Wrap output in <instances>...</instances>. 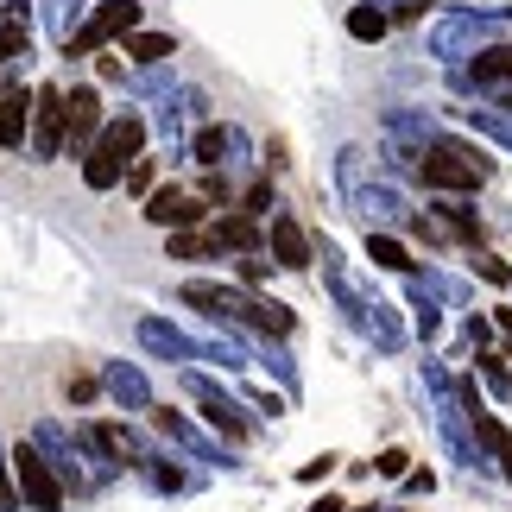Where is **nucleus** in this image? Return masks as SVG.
<instances>
[{"label": "nucleus", "instance_id": "nucleus-1", "mask_svg": "<svg viewBox=\"0 0 512 512\" xmlns=\"http://www.w3.org/2000/svg\"><path fill=\"white\" fill-rule=\"evenodd\" d=\"M323 285L336 291V304H342V317L354 323V336H367L380 354H399V348H405V323H399V310H392L386 298H373V291L342 266V253H336V247H323Z\"/></svg>", "mask_w": 512, "mask_h": 512}, {"label": "nucleus", "instance_id": "nucleus-2", "mask_svg": "<svg viewBox=\"0 0 512 512\" xmlns=\"http://www.w3.org/2000/svg\"><path fill=\"white\" fill-rule=\"evenodd\" d=\"M133 159H146V114H140V108H121V114L102 127L95 152L83 159V184H89V190H114V184L133 171Z\"/></svg>", "mask_w": 512, "mask_h": 512}, {"label": "nucleus", "instance_id": "nucleus-3", "mask_svg": "<svg viewBox=\"0 0 512 512\" xmlns=\"http://www.w3.org/2000/svg\"><path fill=\"white\" fill-rule=\"evenodd\" d=\"M506 32H512V13H500V7H487V13H475V7H462V13H443L437 26H430V57H443V64H462V57H481L487 45H506Z\"/></svg>", "mask_w": 512, "mask_h": 512}, {"label": "nucleus", "instance_id": "nucleus-4", "mask_svg": "<svg viewBox=\"0 0 512 512\" xmlns=\"http://www.w3.org/2000/svg\"><path fill=\"white\" fill-rule=\"evenodd\" d=\"M342 190H348V203L361 209V222L373 234H392V228H411V209H405V196L386 184V177H367V152L361 146H348L342 152Z\"/></svg>", "mask_w": 512, "mask_h": 512}, {"label": "nucleus", "instance_id": "nucleus-5", "mask_svg": "<svg viewBox=\"0 0 512 512\" xmlns=\"http://www.w3.org/2000/svg\"><path fill=\"white\" fill-rule=\"evenodd\" d=\"M424 386H430V399H437V430H443L449 456H456L462 468H487L481 443H475V411H468V399L456 392V380L443 373V361H424Z\"/></svg>", "mask_w": 512, "mask_h": 512}, {"label": "nucleus", "instance_id": "nucleus-6", "mask_svg": "<svg viewBox=\"0 0 512 512\" xmlns=\"http://www.w3.org/2000/svg\"><path fill=\"white\" fill-rule=\"evenodd\" d=\"M487 171H494V165H487L475 146H462V140H437V146L418 152V177H424V190H437V196L475 190Z\"/></svg>", "mask_w": 512, "mask_h": 512}, {"label": "nucleus", "instance_id": "nucleus-7", "mask_svg": "<svg viewBox=\"0 0 512 512\" xmlns=\"http://www.w3.org/2000/svg\"><path fill=\"white\" fill-rule=\"evenodd\" d=\"M140 19H146V7H140V0H102V7H89L83 32H76L64 51H70V57H83V51H102V45H114V38L140 32Z\"/></svg>", "mask_w": 512, "mask_h": 512}, {"label": "nucleus", "instance_id": "nucleus-8", "mask_svg": "<svg viewBox=\"0 0 512 512\" xmlns=\"http://www.w3.org/2000/svg\"><path fill=\"white\" fill-rule=\"evenodd\" d=\"M184 392H190L196 405H203V418H209L215 437H228V443H247V437H253V418L241 411V399H228V392L215 386V380H203V373H190V367H184Z\"/></svg>", "mask_w": 512, "mask_h": 512}, {"label": "nucleus", "instance_id": "nucleus-9", "mask_svg": "<svg viewBox=\"0 0 512 512\" xmlns=\"http://www.w3.org/2000/svg\"><path fill=\"white\" fill-rule=\"evenodd\" d=\"M13 475H19V500H26L32 512H57V506H64V475L45 462V449H38V443L13 449Z\"/></svg>", "mask_w": 512, "mask_h": 512}, {"label": "nucleus", "instance_id": "nucleus-10", "mask_svg": "<svg viewBox=\"0 0 512 512\" xmlns=\"http://www.w3.org/2000/svg\"><path fill=\"white\" fill-rule=\"evenodd\" d=\"M64 133H70V95L45 83L32 102V159H57L64 152Z\"/></svg>", "mask_w": 512, "mask_h": 512}, {"label": "nucleus", "instance_id": "nucleus-11", "mask_svg": "<svg viewBox=\"0 0 512 512\" xmlns=\"http://www.w3.org/2000/svg\"><path fill=\"white\" fill-rule=\"evenodd\" d=\"M152 424H159V437L165 443H177L184 449L190 462H209V468H234V456L222 449V437H203V430H196L184 411H152Z\"/></svg>", "mask_w": 512, "mask_h": 512}, {"label": "nucleus", "instance_id": "nucleus-12", "mask_svg": "<svg viewBox=\"0 0 512 512\" xmlns=\"http://www.w3.org/2000/svg\"><path fill=\"white\" fill-rule=\"evenodd\" d=\"M32 443L38 449H45V462L57 468V475H64V487H70V494H83V487H95L89 475H83V468H76V449H83V437H76V430H64V424H38L32 430Z\"/></svg>", "mask_w": 512, "mask_h": 512}, {"label": "nucleus", "instance_id": "nucleus-13", "mask_svg": "<svg viewBox=\"0 0 512 512\" xmlns=\"http://www.w3.org/2000/svg\"><path fill=\"white\" fill-rule=\"evenodd\" d=\"M184 304H190V310H203L215 329H234V323H241V310H247V291H234V285H209V279H190V285H184Z\"/></svg>", "mask_w": 512, "mask_h": 512}, {"label": "nucleus", "instance_id": "nucleus-14", "mask_svg": "<svg viewBox=\"0 0 512 512\" xmlns=\"http://www.w3.org/2000/svg\"><path fill=\"white\" fill-rule=\"evenodd\" d=\"M203 203H209V196H190V190L165 184V190H152V196H146V222H152V228H177V234H184V228L203 222Z\"/></svg>", "mask_w": 512, "mask_h": 512}, {"label": "nucleus", "instance_id": "nucleus-15", "mask_svg": "<svg viewBox=\"0 0 512 512\" xmlns=\"http://www.w3.org/2000/svg\"><path fill=\"white\" fill-rule=\"evenodd\" d=\"M102 127H108V121H102V95H95L89 83H83V89H70V133H64V146L89 159L95 140H102Z\"/></svg>", "mask_w": 512, "mask_h": 512}, {"label": "nucleus", "instance_id": "nucleus-16", "mask_svg": "<svg viewBox=\"0 0 512 512\" xmlns=\"http://www.w3.org/2000/svg\"><path fill=\"white\" fill-rule=\"evenodd\" d=\"M140 348H146V354H159V361H203L196 336H184V329L165 323V317H140Z\"/></svg>", "mask_w": 512, "mask_h": 512}, {"label": "nucleus", "instance_id": "nucleus-17", "mask_svg": "<svg viewBox=\"0 0 512 512\" xmlns=\"http://www.w3.org/2000/svg\"><path fill=\"white\" fill-rule=\"evenodd\" d=\"M102 386H108V399L121 405V411H152V386H146V373L133 367V361H108L102 367Z\"/></svg>", "mask_w": 512, "mask_h": 512}, {"label": "nucleus", "instance_id": "nucleus-18", "mask_svg": "<svg viewBox=\"0 0 512 512\" xmlns=\"http://www.w3.org/2000/svg\"><path fill=\"white\" fill-rule=\"evenodd\" d=\"M462 89H487V95L512 89V38H506V45H487L475 57V70H462Z\"/></svg>", "mask_w": 512, "mask_h": 512}, {"label": "nucleus", "instance_id": "nucleus-19", "mask_svg": "<svg viewBox=\"0 0 512 512\" xmlns=\"http://www.w3.org/2000/svg\"><path fill=\"white\" fill-rule=\"evenodd\" d=\"M272 260L279 266H291V272H304L310 260H317V253H310V234L298 228V215H272Z\"/></svg>", "mask_w": 512, "mask_h": 512}, {"label": "nucleus", "instance_id": "nucleus-20", "mask_svg": "<svg viewBox=\"0 0 512 512\" xmlns=\"http://www.w3.org/2000/svg\"><path fill=\"white\" fill-rule=\"evenodd\" d=\"M32 102L38 95H0V152H19V146H32Z\"/></svg>", "mask_w": 512, "mask_h": 512}, {"label": "nucleus", "instance_id": "nucleus-21", "mask_svg": "<svg viewBox=\"0 0 512 512\" xmlns=\"http://www.w3.org/2000/svg\"><path fill=\"white\" fill-rule=\"evenodd\" d=\"M228 152H241V133H234V127H203V133L190 140V159L203 165V171H222Z\"/></svg>", "mask_w": 512, "mask_h": 512}, {"label": "nucleus", "instance_id": "nucleus-22", "mask_svg": "<svg viewBox=\"0 0 512 512\" xmlns=\"http://www.w3.org/2000/svg\"><path fill=\"white\" fill-rule=\"evenodd\" d=\"M38 13H45L57 45H70V38L83 32V19H89V0H38Z\"/></svg>", "mask_w": 512, "mask_h": 512}, {"label": "nucleus", "instance_id": "nucleus-23", "mask_svg": "<svg viewBox=\"0 0 512 512\" xmlns=\"http://www.w3.org/2000/svg\"><path fill=\"white\" fill-rule=\"evenodd\" d=\"M386 133H392V140H399V146L411 140V146H418V152L443 140V133H437V121H430V114H411V108H399V114H386Z\"/></svg>", "mask_w": 512, "mask_h": 512}, {"label": "nucleus", "instance_id": "nucleus-24", "mask_svg": "<svg viewBox=\"0 0 512 512\" xmlns=\"http://www.w3.org/2000/svg\"><path fill=\"white\" fill-rule=\"evenodd\" d=\"M177 45H171V32H127V57H133V64H165V57H171Z\"/></svg>", "mask_w": 512, "mask_h": 512}, {"label": "nucleus", "instance_id": "nucleus-25", "mask_svg": "<svg viewBox=\"0 0 512 512\" xmlns=\"http://www.w3.org/2000/svg\"><path fill=\"white\" fill-rule=\"evenodd\" d=\"M462 121L475 127V133H487V140L512 146V108H462Z\"/></svg>", "mask_w": 512, "mask_h": 512}, {"label": "nucleus", "instance_id": "nucleus-26", "mask_svg": "<svg viewBox=\"0 0 512 512\" xmlns=\"http://www.w3.org/2000/svg\"><path fill=\"white\" fill-rule=\"evenodd\" d=\"M215 247H241V253H253V247H260V228H253V215L234 209L228 222H215Z\"/></svg>", "mask_w": 512, "mask_h": 512}, {"label": "nucleus", "instance_id": "nucleus-27", "mask_svg": "<svg viewBox=\"0 0 512 512\" xmlns=\"http://www.w3.org/2000/svg\"><path fill=\"white\" fill-rule=\"evenodd\" d=\"M386 26H392V13L380 7V0H373V7H354V13H348V32L361 38V45H380Z\"/></svg>", "mask_w": 512, "mask_h": 512}, {"label": "nucleus", "instance_id": "nucleus-28", "mask_svg": "<svg viewBox=\"0 0 512 512\" xmlns=\"http://www.w3.org/2000/svg\"><path fill=\"white\" fill-rule=\"evenodd\" d=\"M367 260H373V266H386V272H411V266H418L399 241H392V234H373V228H367Z\"/></svg>", "mask_w": 512, "mask_h": 512}, {"label": "nucleus", "instance_id": "nucleus-29", "mask_svg": "<svg viewBox=\"0 0 512 512\" xmlns=\"http://www.w3.org/2000/svg\"><path fill=\"white\" fill-rule=\"evenodd\" d=\"M26 57H32L26 26H19V19H0V70H26Z\"/></svg>", "mask_w": 512, "mask_h": 512}, {"label": "nucleus", "instance_id": "nucleus-30", "mask_svg": "<svg viewBox=\"0 0 512 512\" xmlns=\"http://www.w3.org/2000/svg\"><path fill=\"white\" fill-rule=\"evenodd\" d=\"M437 215H443V228H449V234H462V241H481V222H475V209H468V203H456V196H443V203H437Z\"/></svg>", "mask_w": 512, "mask_h": 512}, {"label": "nucleus", "instance_id": "nucleus-31", "mask_svg": "<svg viewBox=\"0 0 512 512\" xmlns=\"http://www.w3.org/2000/svg\"><path fill=\"white\" fill-rule=\"evenodd\" d=\"M209 253H222L215 234H209V241H203V234H171V260H209Z\"/></svg>", "mask_w": 512, "mask_h": 512}, {"label": "nucleus", "instance_id": "nucleus-32", "mask_svg": "<svg viewBox=\"0 0 512 512\" xmlns=\"http://www.w3.org/2000/svg\"><path fill=\"white\" fill-rule=\"evenodd\" d=\"M260 354H266V367L279 373L285 386H298V367H291V354H285V348H272V336H260Z\"/></svg>", "mask_w": 512, "mask_h": 512}, {"label": "nucleus", "instance_id": "nucleus-33", "mask_svg": "<svg viewBox=\"0 0 512 512\" xmlns=\"http://www.w3.org/2000/svg\"><path fill=\"white\" fill-rule=\"evenodd\" d=\"M241 215H253V222H260V215H272V184H266V177L241 196Z\"/></svg>", "mask_w": 512, "mask_h": 512}, {"label": "nucleus", "instance_id": "nucleus-34", "mask_svg": "<svg viewBox=\"0 0 512 512\" xmlns=\"http://www.w3.org/2000/svg\"><path fill=\"white\" fill-rule=\"evenodd\" d=\"M380 475L386 481H405L411 475V456H405V449H386V456H380Z\"/></svg>", "mask_w": 512, "mask_h": 512}, {"label": "nucleus", "instance_id": "nucleus-35", "mask_svg": "<svg viewBox=\"0 0 512 512\" xmlns=\"http://www.w3.org/2000/svg\"><path fill=\"white\" fill-rule=\"evenodd\" d=\"M475 272H481L487 285H506V279H512V266H506V260H494V253H481V260H475Z\"/></svg>", "mask_w": 512, "mask_h": 512}, {"label": "nucleus", "instance_id": "nucleus-36", "mask_svg": "<svg viewBox=\"0 0 512 512\" xmlns=\"http://www.w3.org/2000/svg\"><path fill=\"white\" fill-rule=\"evenodd\" d=\"M7 462H13V456H0V512H19L26 500H19V487L7 481Z\"/></svg>", "mask_w": 512, "mask_h": 512}, {"label": "nucleus", "instance_id": "nucleus-37", "mask_svg": "<svg viewBox=\"0 0 512 512\" xmlns=\"http://www.w3.org/2000/svg\"><path fill=\"white\" fill-rule=\"evenodd\" d=\"M127 190L152 196V159H133V171H127Z\"/></svg>", "mask_w": 512, "mask_h": 512}, {"label": "nucleus", "instance_id": "nucleus-38", "mask_svg": "<svg viewBox=\"0 0 512 512\" xmlns=\"http://www.w3.org/2000/svg\"><path fill=\"white\" fill-rule=\"evenodd\" d=\"M329 468H336V456H317V462H304L298 481H329Z\"/></svg>", "mask_w": 512, "mask_h": 512}, {"label": "nucleus", "instance_id": "nucleus-39", "mask_svg": "<svg viewBox=\"0 0 512 512\" xmlns=\"http://www.w3.org/2000/svg\"><path fill=\"white\" fill-rule=\"evenodd\" d=\"M405 487H411V494H430L437 481H430V468H411V475H405Z\"/></svg>", "mask_w": 512, "mask_h": 512}, {"label": "nucleus", "instance_id": "nucleus-40", "mask_svg": "<svg viewBox=\"0 0 512 512\" xmlns=\"http://www.w3.org/2000/svg\"><path fill=\"white\" fill-rule=\"evenodd\" d=\"M487 336H494V323H487V317H468V342H475V348H481Z\"/></svg>", "mask_w": 512, "mask_h": 512}, {"label": "nucleus", "instance_id": "nucleus-41", "mask_svg": "<svg viewBox=\"0 0 512 512\" xmlns=\"http://www.w3.org/2000/svg\"><path fill=\"white\" fill-rule=\"evenodd\" d=\"M241 279H247V285H260V279H266V260H253V253H247V260H241Z\"/></svg>", "mask_w": 512, "mask_h": 512}, {"label": "nucleus", "instance_id": "nucleus-42", "mask_svg": "<svg viewBox=\"0 0 512 512\" xmlns=\"http://www.w3.org/2000/svg\"><path fill=\"white\" fill-rule=\"evenodd\" d=\"M310 512H342V506H336V500H317V506H310Z\"/></svg>", "mask_w": 512, "mask_h": 512}, {"label": "nucleus", "instance_id": "nucleus-43", "mask_svg": "<svg viewBox=\"0 0 512 512\" xmlns=\"http://www.w3.org/2000/svg\"><path fill=\"white\" fill-rule=\"evenodd\" d=\"M494 323H500V329H506V336H512V310H500V317H494Z\"/></svg>", "mask_w": 512, "mask_h": 512}, {"label": "nucleus", "instance_id": "nucleus-44", "mask_svg": "<svg viewBox=\"0 0 512 512\" xmlns=\"http://www.w3.org/2000/svg\"><path fill=\"white\" fill-rule=\"evenodd\" d=\"M500 468H506V481H512V443H506V456H500Z\"/></svg>", "mask_w": 512, "mask_h": 512}]
</instances>
